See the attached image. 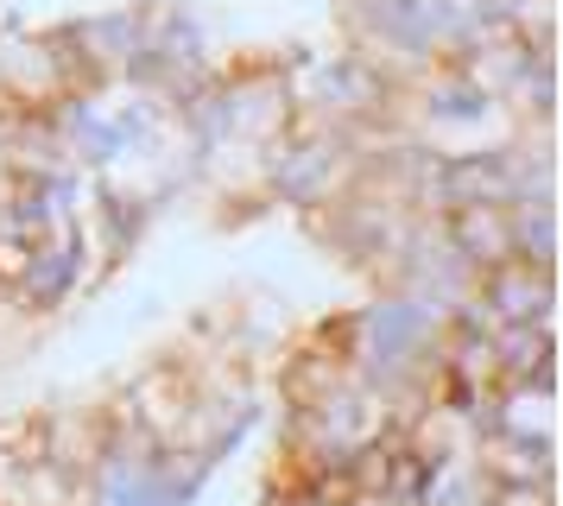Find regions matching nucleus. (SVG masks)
Listing matches in <instances>:
<instances>
[{"instance_id":"nucleus-8","label":"nucleus","mask_w":563,"mask_h":506,"mask_svg":"<svg viewBox=\"0 0 563 506\" xmlns=\"http://www.w3.org/2000/svg\"><path fill=\"white\" fill-rule=\"evenodd\" d=\"M487 506H558V481H494Z\"/></svg>"},{"instance_id":"nucleus-3","label":"nucleus","mask_w":563,"mask_h":506,"mask_svg":"<svg viewBox=\"0 0 563 506\" xmlns=\"http://www.w3.org/2000/svg\"><path fill=\"white\" fill-rule=\"evenodd\" d=\"M82 266H89L82 228H70V234H45V241L26 253V273L13 278V298L26 304V310H52V304H64L82 285Z\"/></svg>"},{"instance_id":"nucleus-6","label":"nucleus","mask_w":563,"mask_h":506,"mask_svg":"<svg viewBox=\"0 0 563 506\" xmlns=\"http://www.w3.org/2000/svg\"><path fill=\"white\" fill-rule=\"evenodd\" d=\"M494 108H500V101H487L462 70H450L443 82H431V96H424V121H431L437 133H462V127H487L494 121Z\"/></svg>"},{"instance_id":"nucleus-5","label":"nucleus","mask_w":563,"mask_h":506,"mask_svg":"<svg viewBox=\"0 0 563 506\" xmlns=\"http://www.w3.org/2000/svg\"><path fill=\"white\" fill-rule=\"evenodd\" d=\"M494 501V475L482 469V455H443V462H424V481H418V501L411 506H487Z\"/></svg>"},{"instance_id":"nucleus-4","label":"nucleus","mask_w":563,"mask_h":506,"mask_svg":"<svg viewBox=\"0 0 563 506\" xmlns=\"http://www.w3.org/2000/svg\"><path fill=\"white\" fill-rule=\"evenodd\" d=\"M443 241L475 266V273H494L512 260V228H507V202H462L443 216Z\"/></svg>"},{"instance_id":"nucleus-2","label":"nucleus","mask_w":563,"mask_h":506,"mask_svg":"<svg viewBox=\"0 0 563 506\" xmlns=\"http://www.w3.org/2000/svg\"><path fill=\"white\" fill-rule=\"evenodd\" d=\"M475 304L487 310V323H538L558 329V273L544 266H526V260H507L494 273L475 278Z\"/></svg>"},{"instance_id":"nucleus-7","label":"nucleus","mask_w":563,"mask_h":506,"mask_svg":"<svg viewBox=\"0 0 563 506\" xmlns=\"http://www.w3.org/2000/svg\"><path fill=\"white\" fill-rule=\"evenodd\" d=\"M512 260L558 273V202H507Z\"/></svg>"},{"instance_id":"nucleus-1","label":"nucleus","mask_w":563,"mask_h":506,"mask_svg":"<svg viewBox=\"0 0 563 506\" xmlns=\"http://www.w3.org/2000/svg\"><path fill=\"white\" fill-rule=\"evenodd\" d=\"M342 177H349V152L330 133H279L266 146V190L279 202H335L342 197Z\"/></svg>"}]
</instances>
